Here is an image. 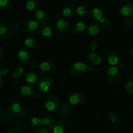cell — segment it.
<instances>
[{
  "instance_id": "484cf974",
  "label": "cell",
  "mask_w": 133,
  "mask_h": 133,
  "mask_svg": "<svg viewBox=\"0 0 133 133\" xmlns=\"http://www.w3.org/2000/svg\"><path fill=\"white\" fill-rule=\"evenodd\" d=\"M28 123H29V125L31 127L35 129V128H37L38 127H39V125L41 123V119L39 118V117H33L29 120Z\"/></svg>"
},
{
  "instance_id": "277c9868",
  "label": "cell",
  "mask_w": 133,
  "mask_h": 133,
  "mask_svg": "<svg viewBox=\"0 0 133 133\" xmlns=\"http://www.w3.org/2000/svg\"><path fill=\"white\" fill-rule=\"evenodd\" d=\"M66 129V125L61 120L53 121L50 125V133H64Z\"/></svg>"
},
{
  "instance_id": "e0dca14e",
  "label": "cell",
  "mask_w": 133,
  "mask_h": 133,
  "mask_svg": "<svg viewBox=\"0 0 133 133\" xmlns=\"http://www.w3.org/2000/svg\"><path fill=\"white\" fill-rule=\"evenodd\" d=\"M41 5L39 0H29L26 3V9L29 12H35L39 10Z\"/></svg>"
},
{
  "instance_id": "9a60e30c",
  "label": "cell",
  "mask_w": 133,
  "mask_h": 133,
  "mask_svg": "<svg viewBox=\"0 0 133 133\" xmlns=\"http://www.w3.org/2000/svg\"><path fill=\"white\" fill-rule=\"evenodd\" d=\"M39 25H38L37 22L35 20H29L25 22L24 24V29L26 33H31V32L35 31V30L38 29Z\"/></svg>"
},
{
  "instance_id": "d4e9b609",
  "label": "cell",
  "mask_w": 133,
  "mask_h": 133,
  "mask_svg": "<svg viewBox=\"0 0 133 133\" xmlns=\"http://www.w3.org/2000/svg\"><path fill=\"white\" fill-rule=\"evenodd\" d=\"M88 58L93 64L96 65H100L102 62V59L101 57L98 54L95 53L94 52H91L89 54V56H88Z\"/></svg>"
},
{
  "instance_id": "d590c367",
  "label": "cell",
  "mask_w": 133,
  "mask_h": 133,
  "mask_svg": "<svg viewBox=\"0 0 133 133\" xmlns=\"http://www.w3.org/2000/svg\"><path fill=\"white\" fill-rule=\"evenodd\" d=\"M126 91L130 94L133 93V81H129L125 85Z\"/></svg>"
},
{
  "instance_id": "5b68a950",
  "label": "cell",
  "mask_w": 133,
  "mask_h": 133,
  "mask_svg": "<svg viewBox=\"0 0 133 133\" xmlns=\"http://www.w3.org/2000/svg\"><path fill=\"white\" fill-rule=\"evenodd\" d=\"M18 59L22 65H27L31 63V54L28 50L25 48H22L20 50L18 53Z\"/></svg>"
},
{
  "instance_id": "52a82bcc",
  "label": "cell",
  "mask_w": 133,
  "mask_h": 133,
  "mask_svg": "<svg viewBox=\"0 0 133 133\" xmlns=\"http://www.w3.org/2000/svg\"><path fill=\"white\" fill-rule=\"evenodd\" d=\"M85 100V96L82 92H75L69 97V102L72 105H78L82 104Z\"/></svg>"
},
{
  "instance_id": "8d00e7d4",
  "label": "cell",
  "mask_w": 133,
  "mask_h": 133,
  "mask_svg": "<svg viewBox=\"0 0 133 133\" xmlns=\"http://www.w3.org/2000/svg\"><path fill=\"white\" fill-rule=\"evenodd\" d=\"M9 72V69L7 66L2 65L0 66V75L1 76H5L7 75Z\"/></svg>"
},
{
  "instance_id": "ffe728a7",
  "label": "cell",
  "mask_w": 133,
  "mask_h": 133,
  "mask_svg": "<svg viewBox=\"0 0 133 133\" xmlns=\"http://www.w3.org/2000/svg\"><path fill=\"white\" fill-rule=\"evenodd\" d=\"M76 11V7L73 4H67L62 10V15L65 17H70L72 16Z\"/></svg>"
},
{
  "instance_id": "4dcf8cb0",
  "label": "cell",
  "mask_w": 133,
  "mask_h": 133,
  "mask_svg": "<svg viewBox=\"0 0 133 133\" xmlns=\"http://www.w3.org/2000/svg\"><path fill=\"white\" fill-rule=\"evenodd\" d=\"M123 26L127 30H130L133 26V21L130 18H127L123 22Z\"/></svg>"
},
{
  "instance_id": "ee69618b",
  "label": "cell",
  "mask_w": 133,
  "mask_h": 133,
  "mask_svg": "<svg viewBox=\"0 0 133 133\" xmlns=\"http://www.w3.org/2000/svg\"><path fill=\"white\" fill-rule=\"evenodd\" d=\"M3 133H15L14 132V131H12V130H5V131L3 132Z\"/></svg>"
},
{
  "instance_id": "d6a6232c",
  "label": "cell",
  "mask_w": 133,
  "mask_h": 133,
  "mask_svg": "<svg viewBox=\"0 0 133 133\" xmlns=\"http://www.w3.org/2000/svg\"><path fill=\"white\" fill-rule=\"evenodd\" d=\"M60 109L63 110H70V103L67 101H63L61 103Z\"/></svg>"
},
{
  "instance_id": "60d3db41",
  "label": "cell",
  "mask_w": 133,
  "mask_h": 133,
  "mask_svg": "<svg viewBox=\"0 0 133 133\" xmlns=\"http://www.w3.org/2000/svg\"><path fill=\"white\" fill-rule=\"evenodd\" d=\"M5 54V49L2 46L0 45V59L3 57Z\"/></svg>"
},
{
  "instance_id": "f1b7e54d",
  "label": "cell",
  "mask_w": 133,
  "mask_h": 133,
  "mask_svg": "<svg viewBox=\"0 0 133 133\" xmlns=\"http://www.w3.org/2000/svg\"><path fill=\"white\" fill-rule=\"evenodd\" d=\"M9 33V29L7 25L4 24L0 25V36L6 37Z\"/></svg>"
},
{
  "instance_id": "30bf717a",
  "label": "cell",
  "mask_w": 133,
  "mask_h": 133,
  "mask_svg": "<svg viewBox=\"0 0 133 133\" xmlns=\"http://www.w3.org/2000/svg\"><path fill=\"white\" fill-rule=\"evenodd\" d=\"M35 90L33 87L24 85L19 90V95L24 98H31L35 95Z\"/></svg>"
},
{
  "instance_id": "44dd1931",
  "label": "cell",
  "mask_w": 133,
  "mask_h": 133,
  "mask_svg": "<svg viewBox=\"0 0 133 133\" xmlns=\"http://www.w3.org/2000/svg\"><path fill=\"white\" fill-rule=\"evenodd\" d=\"M48 15L47 12L43 10H38L35 13V19L37 22L44 24L48 20Z\"/></svg>"
},
{
  "instance_id": "f546056e",
  "label": "cell",
  "mask_w": 133,
  "mask_h": 133,
  "mask_svg": "<svg viewBox=\"0 0 133 133\" xmlns=\"http://www.w3.org/2000/svg\"><path fill=\"white\" fill-rule=\"evenodd\" d=\"M110 24V21L109 19L107 18L103 17V18L99 21L100 26H101L102 28H104V29H107V28H109Z\"/></svg>"
},
{
  "instance_id": "74e56055",
  "label": "cell",
  "mask_w": 133,
  "mask_h": 133,
  "mask_svg": "<svg viewBox=\"0 0 133 133\" xmlns=\"http://www.w3.org/2000/svg\"><path fill=\"white\" fill-rule=\"evenodd\" d=\"M90 48L92 52H95L98 48V43L96 41H92L90 44Z\"/></svg>"
},
{
  "instance_id": "83f0119b",
  "label": "cell",
  "mask_w": 133,
  "mask_h": 133,
  "mask_svg": "<svg viewBox=\"0 0 133 133\" xmlns=\"http://www.w3.org/2000/svg\"><path fill=\"white\" fill-rule=\"evenodd\" d=\"M57 114L59 115L61 117H64V118H69L70 116H71V111L69 110H61L60 108H58V109L56 110Z\"/></svg>"
},
{
  "instance_id": "603a6c76",
  "label": "cell",
  "mask_w": 133,
  "mask_h": 133,
  "mask_svg": "<svg viewBox=\"0 0 133 133\" xmlns=\"http://www.w3.org/2000/svg\"><path fill=\"white\" fill-rule=\"evenodd\" d=\"M76 12L79 17L81 18H85L89 13V9H88V6L85 5H82L76 9Z\"/></svg>"
},
{
  "instance_id": "3957f363",
  "label": "cell",
  "mask_w": 133,
  "mask_h": 133,
  "mask_svg": "<svg viewBox=\"0 0 133 133\" xmlns=\"http://www.w3.org/2000/svg\"><path fill=\"white\" fill-rule=\"evenodd\" d=\"M38 89L42 93H47L51 90L52 88V80L48 76L41 78L37 84Z\"/></svg>"
},
{
  "instance_id": "8fae6325",
  "label": "cell",
  "mask_w": 133,
  "mask_h": 133,
  "mask_svg": "<svg viewBox=\"0 0 133 133\" xmlns=\"http://www.w3.org/2000/svg\"><path fill=\"white\" fill-rule=\"evenodd\" d=\"M119 71L117 66H112L108 69L107 73V78L108 81L115 82L119 77Z\"/></svg>"
},
{
  "instance_id": "4fadbf2b",
  "label": "cell",
  "mask_w": 133,
  "mask_h": 133,
  "mask_svg": "<svg viewBox=\"0 0 133 133\" xmlns=\"http://www.w3.org/2000/svg\"><path fill=\"white\" fill-rule=\"evenodd\" d=\"M55 66V62L51 59H46L43 60L39 65L40 69L43 72H48Z\"/></svg>"
},
{
  "instance_id": "7402d4cb",
  "label": "cell",
  "mask_w": 133,
  "mask_h": 133,
  "mask_svg": "<svg viewBox=\"0 0 133 133\" xmlns=\"http://www.w3.org/2000/svg\"><path fill=\"white\" fill-rule=\"evenodd\" d=\"M24 79L26 83L29 84H33L36 82L37 80V75L33 71H28L24 75Z\"/></svg>"
},
{
  "instance_id": "ab89813d",
  "label": "cell",
  "mask_w": 133,
  "mask_h": 133,
  "mask_svg": "<svg viewBox=\"0 0 133 133\" xmlns=\"http://www.w3.org/2000/svg\"><path fill=\"white\" fill-rule=\"evenodd\" d=\"M9 0H0V9L6 7L8 5Z\"/></svg>"
},
{
  "instance_id": "8992f818",
  "label": "cell",
  "mask_w": 133,
  "mask_h": 133,
  "mask_svg": "<svg viewBox=\"0 0 133 133\" xmlns=\"http://www.w3.org/2000/svg\"><path fill=\"white\" fill-rule=\"evenodd\" d=\"M86 28L85 23L81 20L76 21L72 24L71 27V32L75 35H80V33L84 31Z\"/></svg>"
},
{
  "instance_id": "7bdbcfd3",
  "label": "cell",
  "mask_w": 133,
  "mask_h": 133,
  "mask_svg": "<svg viewBox=\"0 0 133 133\" xmlns=\"http://www.w3.org/2000/svg\"><path fill=\"white\" fill-rule=\"evenodd\" d=\"M130 56L133 57V44H132V46H131V48H130Z\"/></svg>"
},
{
  "instance_id": "2e32d148",
  "label": "cell",
  "mask_w": 133,
  "mask_h": 133,
  "mask_svg": "<svg viewBox=\"0 0 133 133\" xmlns=\"http://www.w3.org/2000/svg\"><path fill=\"white\" fill-rule=\"evenodd\" d=\"M121 14L126 18L133 16V3H127L124 5L121 9Z\"/></svg>"
},
{
  "instance_id": "b9f144b4",
  "label": "cell",
  "mask_w": 133,
  "mask_h": 133,
  "mask_svg": "<svg viewBox=\"0 0 133 133\" xmlns=\"http://www.w3.org/2000/svg\"><path fill=\"white\" fill-rule=\"evenodd\" d=\"M3 85H4V80L2 77H0V89L3 88Z\"/></svg>"
},
{
  "instance_id": "6da1fadb",
  "label": "cell",
  "mask_w": 133,
  "mask_h": 133,
  "mask_svg": "<svg viewBox=\"0 0 133 133\" xmlns=\"http://www.w3.org/2000/svg\"><path fill=\"white\" fill-rule=\"evenodd\" d=\"M93 70L91 66L85 65L82 62H78L72 65L70 68V73L74 77H79L84 74L85 71H91Z\"/></svg>"
},
{
  "instance_id": "ac0fdd59",
  "label": "cell",
  "mask_w": 133,
  "mask_h": 133,
  "mask_svg": "<svg viewBox=\"0 0 133 133\" xmlns=\"http://www.w3.org/2000/svg\"><path fill=\"white\" fill-rule=\"evenodd\" d=\"M89 16L92 20L99 22L103 18V13L100 9L94 7L89 12Z\"/></svg>"
},
{
  "instance_id": "7c38bea8",
  "label": "cell",
  "mask_w": 133,
  "mask_h": 133,
  "mask_svg": "<svg viewBox=\"0 0 133 133\" xmlns=\"http://www.w3.org/2000/svg\"><path fill=\"white\" fill-rule=\"evenodd\" d=\"M69 27V24L68 21L65 18L59 19L56 23V30L58 33H65L66 31L68 30Z\"/></svg>"
},
{
  "instance_id": "7a4b0ae2",
  "label": "cell",
  "mask_w": 133,
  "mask_h": 133,
  "mask_svg": "<svg viewBox=\"0 0 133 133\" xmlns=\"http://www.w3.org/2000/svg\"><path fill=\"white\" fill-rule=\"evenodd\" d=\"M45 107L47 110L53 112L56 111L59 107V99L55 94H51L47 97L45 102Z\"/></svg>"
},
{
  "instance_id": "1f68e13d",
  "label": "cell",
  "mask_w": 133,
  "mask_h": 133,
  "mask_svg": "<svg viewBox=\"0 0 133 133\" xmlns=\"http://www.w3.org/2000/svg\"><path fill=\"white\" fill-rule=\"evenodd\" d=\"M41 123L46 126H48V125L50 126V124L53 122L52 117H49V116H44L41 119Z\"/></svg>"
},
{
  "instance_id": "4316f807",
  "label": "cell",
  "mask_w": 133,
  "mask_h": 133,
  "mask_svg": "<svg viewBox=\"0 0 133 133\" xmlns=\"http://www.w3.org/2000/svg\"><path fill=\"white\" fill-rule=\"evenodd\" d=\"M24 72V69L23 67H21V66H19L17 69L14 71V72H12V77L14 78H19L20 77H21L23 75Z\"/></svg>"
},
{
  "instance_id": "d6986e66",
  "label": "cell",
  "mask_w": 133,
  "mask_h": 133,
  "mask_svg": "<svg viewBox=\"0 0 133 133\" xmlns=\"http://www.w3.org/2000/svg\"><path fill=\"white\" fill-rule=\"evenodd\" d=\"M100 30H101V27H100L99 24L95 22H93L88 25V31L89 35L96 36L99 33Z\"/></svg>"
},
{
  "instance_id": "e575fe53",
  "label": "cell",
  "mask_w": 133,
  "mask_h": 133,
  "mask_svg": "<svg viewBox=\"0 0 133 133\" xmlns=\"http://www.w3.org/2000/svg\"><path fill=\"white\" fill-rule=\"evenodd\" d=\"M10 114H11L10 112L9 113V112H5V111L4 112H2V114H1V119H2V120L4 121H7L11 119L12 117H11Z\"/></svg>"
},
{
  "instance_id": "f6af8a7d",
  "label": "cell",
  "mask_w": 133,
  "mask_h": 133,
  "mask_svg": "<svg viewBox=\"0 0 133 133\" xmlns=\"http://www.w3.org/2000/svg\"><path fill=\"white\" fill-rule=\"evenodd\" d=\"M118 1H123V0H118Z\"/></svg>"
},
{
  "instance_id": "cb8c5ba5",
  "label": "cell",
  "mask_w": 133,
  "mask_h": 133,
  "mask_svg": "<svg viewBox=\"0 0 133 133\" xmlns=\"http://www.w3.org/2000/svg\"><path fill=\"white\" fill-rule=\"evenodd\" d=\"M37 41L36 37L34 36L28 37L24 41V44L29 48H34L37 46Z\"/></svg>"
},
{
  "instance_id": "ba28073f",
  "label": "cell",
  "mask_w": 133,
  "mask_h": 133,
  "mask_svg": "<svg viewBox=\"0 0 133 133\" xmlns=\"http://www.w3.org/2000/svg\"><path fill=\"white\" fill-rule=\"evenodd\" d=\"M107 61L112 66L118 65L120 61V54L117 51L112 50L107 54Z\"/></svg>"
},
{
  "instance_id": "9c48e42d",
  "label": "cell",
  "mask_w": 133,
  "mask_h": 133,
  "mask_svg": "<svg viewBox=\"0 0 133 133\" xmlns=\"http://www.w3.org/2000/svg\"><path fill=\"white\" fill-rule=\"evenodd\" d=\"M52 27L50 24L44 23L41 24L40 26L38 28V31L41 36L44 37H49L52 35Z\"/></svg>"
},
{
  "instance_id": "836d02e7",
  "label": "cell",
  "mask_w": 133,
  "mask_h": 133,
  "mask_svg": "<svg viewBox=\"0 0 133 133\" xmlns=\"http://www.w3.org/2000/svg\"><path fill=\"white\" fill-rule=\"evenodd\" d=\"M107 117H108V119H109L111 122L113 123L116 122L117 119V116L114 112H108Z\"/></svg>"
},
{
  "instance_id": "5bb4252c",
  "label": "cell",
  "mask_w": 133,
  "mask_h": 133,
  "mask_svg": "<svg viewBox=\"0 0 133 133\" xmlns=\"http://www.w3.org/2000/svg\"><path fill=\"white\" fill-rule=\"evenodd\" d=\"M8 109L11 114H15L18 116H22L24 114V111L22 110L20 104L16 102H12L10 103L9 104Z\"/></svg>"
},
{
  "instance_id": "f35d334b",
  "label": "cell",
  "mask_w": 133,
  "mask_h": 133,
  "mask_svg": "<svg viewBox=\"0 0 133 133\" xmlns=\"http://www.w3.org/2000/svg\"><path fill=\"white\" fill-rule=\"evenodd\" d=\"M34 133H49V131L46 128L42 127L35 130V132Z\"/></svg>"
}]
</instances>
